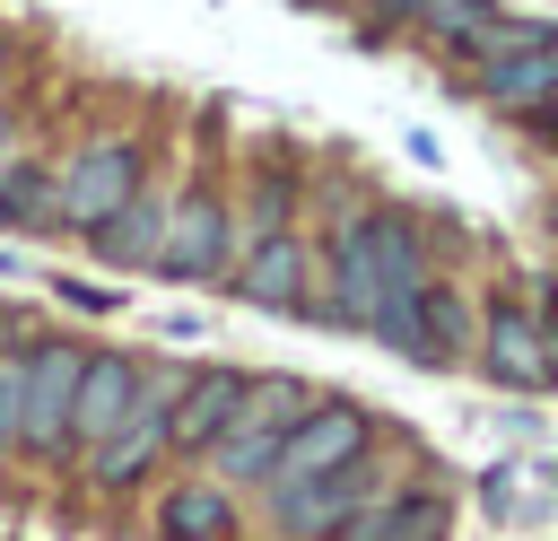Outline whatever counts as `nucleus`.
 Listing matches in <instances>:
<instances>
[{
	"label": "nucleus",
	"mask_w": 558,
	"mask_h": 541,
	"mask_svg": "<svg viewBox=\"0 0 558 541\" xmlns=\"http://www.w3.org/2000/svg\"><path fill=\"white\" fill-rule=\"evenodd\" d=\"M427 270H436L427 218L401 209V201H366L323 236V305H314V323L384 340L410 314V297L427 288Z\"/></svg>",
	"instance_id": "nucleus-1"
},
{
	"label": "nucleus",
	"mask_w": 558,
	"mask_h": 541,
	"mask_svg": "<svg viewBox=\"0 0 558 541\" xmlns=\"http://www.w3.org/2000/svg\"><path fill=\"white\" fill-rule=\"evenodd\" d=\"M148 183V140L105 122V131H78L61 157H52V227L61 236H96L131 192Z\"/></svg>",
	"instance_id": "nucleus-2"
},
{
	"label": "nucleus",
	"mask_w": 558,
	"mask_h": 541,
	"mask_svg": "<svg viewBox=\"0 0 558 541\" xmlns=\"http://www.w3.org/2000/svg\"><path fill=\"white\" fill-rule=\"evenodd\" d=\"M174 393H183V366H166V358H140V393H131L122 428H113L96 454H78V462H70L87 497H131V489H148V480H157V462L174 454V445H166Z\"/></svg>",
	"instance_id": "nucleus-3"
},
{
	"label": "nucleus",
	"mask_w": 558,
	"mask_h": 541,
	"mask_svg": "<svg viewBox=\"0 0 558 541\" xmlns=\"http://www.w3.org/2000/svg\"><path fill=\"white\" fill-rule=\"evenodd\" d=\"M462 79H471V96H480L488 113H506V122L541 113L549 87H558V26H549V17H497V26L462 52Z\"/></svg>",
	"instance_id": "nucleus-4"
},
{
	"label": "nucleus",
	"mask_w": 558,
	"mask_h": 541,
	"mask_svg": "<svg viewBox=\"0 0 558 541\" xmlns=\"http://www.w3.org/2000/svg\"><path fill=\"white\" fill-rule=\"evenodd\" d=\"M78 366H87V340L70 332H44L17 349V462H70V401H78Z\"/></svg>",
	"instance_id": "nucleus-5"
},
{
	"label": "nucleus",
	"mask_w": 558,
	"mask_h": 541,
	"mask_svg": "<svg viewBox=\"0 0 558 541\" xmlns=\"http://www.w3.org/2000/svg\"><path fill=\"white\" fill-rule=\"evenodd\" d=\"M305 401H314L305 375H253V384H244V410L227 419V436H218L201 462H209L227 489H262L270 462H279V445H288V428L305 419Z\"/></svg>",
	"instance_id": "nucleus-6"
},
{
	"label": "nucleus",
	"mask_w": 558,
	"mask_h": 541,
	"mask_svg": "<svg viewBox=\"0 0 558 541\" xmlns=\"http://www.w3.org/2000/svg\"><path fill=\"white\" fill-rule=\"evenodd\" d=\"M235 253H244V227H235V201L209 183V175H192L183 192H174V209H166V244H157V279H183V288H218L227 270H235Z\"/></svg>",
	"instance_id": "nucleus-7"
},
{
	"label": "nucleus",
	"mask_w": 558,
	"mask_h": 541,
	"mask_svg": "<svg viewBox=\"0 0 558 541\" xmlns=\"http://www.w3.org/2000/svg\"><path fill=\"white\" fill-rule=\"evenodd\" d=\"M375 445H384V428H375V410H366V401H349V393H314V401H305V419L288 428L279 462H270V480H262L253 497L305 489V480H323V471H340V462H357V454H375Z\"/></svg>",
	"instance_id": "nucleus-8"
},
{
	"label": "nucleus",
	"mask_w": 558,
	"mask_h": 541,
	"mask_svg": "<svg viewBox=\"0 0 558 541\" xmlns=\"http://www.w3.org/2000/svg\"><path fill=\"white\" fill-rule=\"evenodd\" d=\"M235 305H262V314H314L323 305V262H314V236L288 218V227H262L244 236L235 270L218 279Z\"/></svg>",
	"instance_id": "nucleus-9"
},
{
	"label": "nucleus",
	"mask_w": 558,
	"mask_h": 541,
	"mask_svg": "<svg viewBox=\"0 0 558 541\" xmlns=\"http://www.w3.org/2000/svg\"><path fill=\"white\" fill-rule=\"evenodd\" d=\"M480 375L497 393H558V358H549V332H541V305H523V288H497L480 305V340H471Z\"/></svg>",
	"instance_id": "nucleus-10"
},
{
	"label": "nucleus",
	"mask_w": 558,
	"mask_h": 541,
	"mask_svg": "<svg viewBox=\"0 0 558 541\" xmlns=\"http://www.w3.org/2000/svg\"><path fill=\"white\" fill-rule=\"evenodd\" d=\"M375 489H392V462H384V454H357V462H340V471H323V480H305V489L262 497V515H270L279 541H331Z\"/></svg>",
	"instance_id": "nucleus-11"
},
{
	"label": "nucleus",
	"mask_w": 558,
	"mask_h": 541,
	"mask_svg": "<svg viewBox=\"0 0 558 541\" xmlns=\"http://www.w3.org/2000/svg\"><path fill=\"white\" fill-rule=\"evenodd\" d=\"M471 340H480V297L462 288V279H445V270H427V288L410 297V314L384 332V349H401L410 366H462L471 358Z\"/></svg>",
	"instance_id": "nucleus-12"
},
{
	"label": "nucleus",
	"mask_w": 558,
	"mask_h": 541,
	"mask_svg": "<svg viewBox=\"0 0 558 541\" xmlns=\"http://www.w3.org/2000/svg\"><path fill=\"white\" fill-rule=\"evenodd\" d=\"M331 541H453V489H436V480H392V489H375Z\"/></svg>",
	"instance_id": "nucleus-13"
},
{
	"label": "nucleus",
	"mask_w": 558,
	"mask_h": 541,
	"mask_svg": "<svg viewBox=\"0 0 558 541\" xmlns=\"http://www.w3.org/2000/svg\"><path fill=\"white\" fill-rule=\"evenodd\" d=\"M244 366H183V393H174V419H166V445H174V462H201L218 436H227V419L244 410Z\"/></svg>",
	"instance_id": "nucleus-14"
},
{
	"label": "nucleus",
	"mask_w": 558,
	"mask_h": 541,
	"mask_svg": "<svg viewBox=\"0 0 558 541\" xmlns=\"http://www.w3.org/2000/svg\"><path fill=\"white\" fill-rule=\"evenodd\" d=\"M148 532L157 541H235L244 532V489H227L218 471H183L174 489H157Z\"/></svg>",
	"instance_id": "nucleus-15"
},
{
	"label": "nucleus",
	"mask_w": 558,
	"mask_h": 541,
	"mask_svg": "<svg viewBox=\"0 0 558 541\" xmlns=\"http://www.w3.org/2000/svg\"><path fill=\"white\" fill-rule=\"evenodd\" d=\"M131 393H140V358H131V349H87V366H78V401H70V462L96 454V445L122 428Z\"/></svg>",
	"instance_id": "nucleus-16"
},
{
	"label": "nucleus",
	"mask_w": 558,
	"mask_h": 541,
	"mask_svg": "<svg viewBox=\"0 0 558 541\" xmlns=\"http://www.w3.org/2000/svg\"><path fill=\"white\" fill-rule=\"evenodd\" d=\"M166 209H174V183L148 166V183L96 227V236H78L96 262H113V270H157V244H166Z\"/></svg>",
	"instance_id": "nucleus-17"
},
{
	"label": "nucleus",
	"mask_w": 558,
	"mask_h": 541,
	"mask_svg": "<svg viewBox=\"0 0 558 541\" xmlns=\"http://www.w3.org/2000/svg\"><path fill=\"white\" fill-rule=\"evenodd\" d=\"M0 236H52V157H0Z\"/></svg>",
	"instance_id": "nucleus-18"
},
{
	"label": "nucleus",
	"mask_w": 558,
	"mask_h": 541,
	"mask_svg": "<svg viewBox=\"0 0 558 541\" xmlns=\"http://www.w3.org/2000/svg\"><path fill=\"white\" fill-rule=\"evenodd\" d=\"M497 17H506L497 0H418V9H410V26H418L436 52H471V44H480Z\"/></svg>",
	"instance_id": "nucleus-19"
},
{
	"label": "nucleus",
	"mask_w": 558,
	"mask_h": 541,
	"mask_svg": "<svg viewBox=\"0 0 558 541\" xmlns=\"http://www.w3.org/2000/svg\"><path fill=\"white\" fill-rule=\"evenodd\" d=\"M0 462H17V349H0Z\"/></svg>",
	"instance_id": "nucleus-20"
},
{
	"label": "nucleus",
	"mask_w": 558,
	"mask_h": 541,
	"mask_svg": "<svg viewBox=\"0 0 558 541\" xmlns=\"http://www.w3.org/2000/svg\"><path fill=\"white\" fill-rule=\"evenodd\" d=\"M52 297H61V305H78V314H113V305H122V297H113V288H96V279H52Z\"/></svg>",
	"instance_id": "nucleus-21"
},
{
	"label": "nucleus",
	"mask_w": 558,
	"mask_h": 541,
	"mask_svg": "<svg viewBox=\"0 0 558 541\" xmlns=\"http://www.w3.org/2000/svg\"><path fill=\"white\" fill-rule=\"evenodd\" d=\"M523 122H532V140H549V148H558V87H549V105H541V113H523Z\"/></svg>",
	"instance_id": "nucleus-22"
},
{
	"label": "nucleus",
	"mask_w": 558,
	"mask_h": 541,
	"mask_svg": "<svg viewBox=\"0 0 558 541\" xmlns=\"http://www.w3.org/2000/svg\"><path fill=\"white\" fill-rule=\"evenodd\" d=\"M541 332H549V358H558V279L541 288Z\"/></svg>",
	"instance_id": "nucleus-23"
},
{
	"label": "nucleus",
	"mask_w": 558,
	"mask_h": 541,
	"mask_svg": "<svg viewBox=\"0 0 558 541\" xmlns=\"http://www.w3.org/2000/svg\"><path fill=\"white\" fill-rule=\"evenodd\" d=\"M9 70H17V35H0V79H9Z\"/></svg>",
	"instance_id": "nucleus-24"
},
{
	"label": "nucleus",
	"mask_w": 558,
	"mask_h": 541,
	"mask_svg": "<svg viewBox=\"0 0 558 541\" xmlns=\"http://www.w3.org/2000/svg\"><path fill=\"white\" fill-rule=\"evenodd\" d=\"M0 349H17V340H9V314H0Z\"/></svg>",
	"instance_id": "nucleus-25"
},
{
	"label": "nucleus",
	"mask_w": 558,
	"mask_h": 541,
	"mask_svg": "<svg viewBox=\"0 0 558 541\" xmlns=\"http://www.w3.org/2000/svg\"><path fill=\"white\" fill-rule=\"evenodd\" d=\"M549 244H558V209H549Z\"/></svg>",
	"instance_id": "nucleus-26"
},
{
	"label": "nucleus",
	"mask_w": 558,
	"mask_h": 541,
	"mask_svg": "<svg viewBox=\"0 0 558 541\" xmlns=\"http://www.w3.org/2000/svg\"><path fill=\"white\" fill-rule=\"evenodd\" d=\"M314 9H331V0H314Z\"/></svg>",
	"instance_id": "nucleus-27"
}]
</instances>
